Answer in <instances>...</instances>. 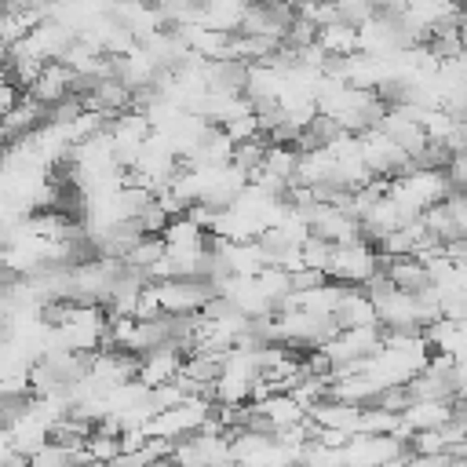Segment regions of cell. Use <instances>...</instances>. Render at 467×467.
Here are the masks:
<instances>
[{
    "label": "cell",
    "instance_id": "3957f363",
    "mask_svg": "<svg viewBox=\"0 0 467 467\" xmlns=\"http://www.w3.org/2000/svg\"><path fill=\"white\" fill-rule=\"evenodd\" d=\"M358 153L365 161V168L372 175H398L405 168H412V157L383 131V128H365L358 131Z\"/></svg>",
    "mask_w": 467,
    "mask_h": 467
},
{
    "label": "cell",
    "instance_id": "8fae6325",
    "mask_svg": "<svg viewBox=\"0 0 467 467\" xmlns=\"http://www.w3.org/2000/svg\"><path fill=\"white\" fill-rule=\"evenodd\" d=\"M358 431H361V434H401V412L368 401V405H361V412H358ZM401 438H405V434H401Z\"/></svg>",
    "mask_w": 467,
    "mask_h": 467
},
{
    "label": "cell",
    "instance_id": "277c9868",
    "mask_svg": "<svg viewBox=\"0 0 467 467\" xmlns=\"http://www.w3.org/2000/svg\"><path fill=\"white\" fill-rule=\"evenodd\" d=\"M73 40H77V29H73L69 22L55 18V15H44L18 44H22L29 55H36L40 62H55V58L66 55V47H69Z\"/></svg>",
    "mask_w": 467,
    "mask_h": 467
},
{
    "label": "cell",
    "instance_id": "4fadbf2b",
    "mask_svg": "<svg viewBox=\"0 0 467 467\" xmlns=\"http://www.w3.org/2000/svg\"><path fill=\"white\" fill-rule=\"evenodd\" d=\"M219 128L230 135V142H244V139L259 135V117H255V109H248V113H241V117H230V120L219 124Z\"/></svg>",
    "mask_w": 467,
    "mask_h": 467
},
{
    "label": "cell",
    "instance_id": "7a4b0ae2",
    "mask_svg": "<svg viewBox=\"0 0 467 467\" xmlns=\"http://www.w3.org/2000/svg\"><path fill=\"white\" fill-rule=\"evenodd\" d=\"M153 288L164 314H197L212 296H219V285L208 277H157Z\"/></svg>",
    "mask_w": 467,
    "mask_h": 467
},
{
    "label": "cell",
    "instance_id": "8992f818",
    "mask_svg": "<svg viewBox=\"0 0 467 467\" xmlns=\"http://www.w3.org/2000/svg\"><path fill=\"white\" fill-rule=\"evenodd\" d=\"M33 99H40L44 106H51V102H58L62 95H80V77L62 62V58H55V62H44V69L36 73V80L26 88Z\"/></svg>",
    "mask_w": 467,
    "mask_h": 467
},
{
    "label": "cell",
    "instance_id": "6da1fadb",
    "mask_svg": "<svg viewBox=\"0 0 467 467\" xmlns=\"http://www.w3.org/2000/svg\"><path fill=\"white\" fill-rule=\"evenodd\" d=\"M379 270V252L368 237H358V241H347V244H332L328 252V263H325V274L339 285H365L372 274Z\"/></svg>",
    "mask_w": 467,
    "mask_h": 467
},
{
    "label": "cell",
    "instance_id": "52a82bcc",
    "mask_svg": "<svg viewBox=\"0 0 467 467\" xmlns=\"http://www.w3.org/2000/svg\"><path fill=\"white\" fill-rule=\"evenodd\" d=\"M179 365H182V350L175 343H161L146 354H139V372L135 379L146 383V387H157V383H168L179 376Z\"/></svg>",
    "mask_w": 467,
    "mask_h": 467
},
{
    "label": "cell",
    "instance_id": "5bb4252c",
    "mask_svg": "<svg viewBox=\"0 0 467 467\" xmlns=\"http://www.w3.org/2000/svg\"><path fill=\"white\" fill-rule=\"evenodd\" d=\"M445 175H449V186L452 190H467V150H460V153L449 157Z\"/></svg>",
    "mask_w": 467,
    "mask_h": 467
},
{
    "label": "cell",
    "instance_id": "30bf717a",
    "mask_svg": "<svg viewBox=\"0 0 467 467\" xmlns=\"http://www.w3.org/2000/svg\"><path fill=\"white\" fill-rule=\"evenodd\" d=\"M314 40L325 47V55H354V51H361L358 47V26H350L343 18H332V22L317 26Z\"/></svg>",
    "mask_w": 467,
    "mask_h": 467
},
{
    "label": "cell",
    "instance_id": "5b68a950",
    "mask_svg": "<svg viewBox=\"0 0 467 467\" xmlns=\"http://www.w3.org/2000/svg\"><path fill=\"white\" fill-rule=\"evenodd\" d=\"M456 416V398H409L401 409V434L409 438L412 431H431L441 427Z\"/></svg>",
    "mask_w": 467,
    "mask_h": 467
},
{
    "label": "cell",
    "instance_id": "ba28073f",
    "mask_svg": "<svg viewBox=\"0 0 467 467\" xmlns=\"http://www.w3.org/2000/svg\"><path fill=\"white\" fill-rule=\"evenodd\" d=\"M336 325L339 328H358V325H379L376 317V303L372 296L361 288V285H347L343 296H339V306H336Z\"/></svg>",
    "mask_w": 467,
    "mask_h": 467
},
{
    "label": "cell",
    "instance_id": "7c38bea8",
    "mask_svg": "<svg viewBox=\"0 0 467 467\" xmlns=\"http://www.w3.org/2000/svg\"><path fill=\"white\" fill-rule=\"evenodd\" d=\"M168 219H171V215L157 204V197H150V201L139 208V215H135V223H139L142 234H161V230L168 226Z\"/></svg>",
    "mask_w": 467,
    "mask_h": 467
},
{
    "label": "cell",
    "instance_id": "9c48e42d",
    "mask_svg": "<svg viewBox=\"0 0 467 467\" xmlns=\"http://www.w3.org/2000/svg\"><path fill=\"white\" fill-rule=\"evenodd\" d=\"M255 409H259V416L266 420V427H270V431L288 427V423H296V420H303V416H306V409H303L288 390H274V394L259 398V401H255Z\"/></svg>",
    "mask_w": 467,
    "mask_h": 467
}]
</instances>
